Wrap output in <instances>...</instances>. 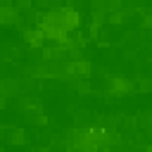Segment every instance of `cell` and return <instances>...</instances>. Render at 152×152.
Listing matches in <instances>:
<instances>
[{
	"label": "cell",
	"mask_w": 152,
	"mask_h": 152,
	"mask_svg": "<svg viewBox=\"0 0 152 152\" xmlns=\"http://www.w3.org/2000/svg\"><path fill=\"white\" fill-rule=\"evenodd\" d=\"M133 88H135V83L128 81V78H121V76L109 78V90H112L114 95H119V93H131Z\"/></svg>",
	"instance_id": "cell-1"
},
{
	"label": "cell",
	"mask_w": 152,
	"mask_h": 152,
	"mask_svg": "<svg viewBox=\"0 0 152 152\" xmlns=\"http://www.w3.org/2000/svg\"><path fill=\"white\" fill-rule=\"evenodd\" d=\"M69 71H71V76L88 78V74H90V64H88L86 59H76V62H71V59H69Z\"/></svg>",
	"instance_id": "cell-2"
},
{
	"label": "cell",
	"mask_w": 152,
	"mask_h": 152,
	"mask_svg": "<svg viewBox=\"0 0 152 152\" xmlns=\"http://www.w3.org/2000/svg\"><path fill=\"white\" fill-rule=\"evenodd\" d=\"M17 19H21L17 14V7H12L7 2H0V24H14Z\"/></svg>",
	"instance_id": "cell-3"
},
{
	"label": "cell",
	"mask_w": 152,
	"mask_h": 152,
	"mask_svg": "<svg viewBox=\"0 0 152 152\" xmlns=\"http://www.w3.org/2000/svg\"><path fill=\"white\" fill-rule=\"evenodd\" d=\"M24 36H26V43H28V45H33V48H40V45H43V38H45L40 28H28Z\"/></svg>",
	"instance_id": "cell-4"
},
{
	"label": "cell",
	"mask_w": 152,
	"mask_h": 152,
	"mask_svg": "<svg viewBox=\"0 0 152 152\" xmlns=\"http://www.w3.org/2000/svg\"><path fill=\"white\" fill-rule=\"evenodd\" d=\"M7 140H10L12 145H21V142L26 140V135H24V131H19V128H10V135H7Z\"/></svg>",
	"instance_id": "cell-5"
},
{
	"label": "cell",
	"mask_w": 152,
	"mask_h": 152,
	"mask_svg": "<svg viewBox=\"0 0 152 152\" xmlns=\"http://www.w3.org/2000/svg\"><path fill=\"white\" fill-rule=\"evenodd\" d=\"M138 124L145 126V128H152V109H150V112H142V114L138 116Z\"/></svg>",
	"instance_id": "cell-6"
},
{
	"label": "cell",
	"mask_w": 152,
	"mask_h": 152,
	"mask_svg": "<svg viewBox=\"0 0 152 152\" xmlns=\"http://www.w3.org/2000/svg\"><path fill=\"white\" fill-rule=\"evenodd\" d=\"M138 88H140L142 93H152V78H150V76H142V78L138 81Z\"/></svg>",
	"instance_id": "cell-7"
},
{
	"label": "cell",
	"mask_w": 152,
	"mask_h": 152,
	"mask_svg": "<svg viewBox=\"0 0 152 152\" xmlns=\"http://www.w3.org/2000/svg\"><path fill=\"white\" fill-rule=\"evenodd\" d=\"M74 86H76V90H81V93H86V90H88V81H86V78H78Z\"/></svg>",
	"instance_id": "cell-8"
},
{
	"label": "cell",
	"mask_w": 152,
	"mask_h": 152,
	"mask_svg": "<svg viewBox=\"0 0 152 152\" xmlns=\"http://www.w3.org/2000/svg\"><path fill=\"white\" fill-rule=\"evenodd\" d=\"M17 7H19V10H31V7H33V5H31V2H19V5H17Z\"/></svg>",
	"instance_id": "cell-9"
},
{
	"label": "cell",
	"mask_w": 152,
	"mask_h": 152,
	"mask_svg": "<svg viewBox=\"0 0 152 152\" xmlns=\"http://www.w3.org/2000/svg\"><path fill=\"white\" fill-rule=\"evenodd\" d=\"M2 104H5V95H0V107H2Z\"/></svg>",
	"instance_id": "cell-10"
}]
</instances>
